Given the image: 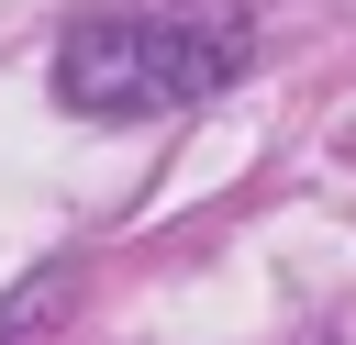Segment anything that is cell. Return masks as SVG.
Returning a JSON list of instances; mask_svg holds the SVG:
<instances>
[{
	"mask_svg": "<svg viewBox=\"0 0 356 345\" xmlns=\"http://www.w3.org/2000/svg\"><path fill=\"white\" fill-rule=\"evenodd\" d=\"M245 56H256V33L234 0H122L56 45V100L89 122H156V111L234 89Z\"/></svg>",
	"mask_w": 356,
	"mask_h": 345,
	"instance_id": "obj_1",
	"label": "cell"
},
{
	"mask_svg": "<svg viewBox=\"0 0 356 345\" xmlns=\"http://www.w3.org/2000/svg\"><path fill=\"white\" fill-rule=\"evenodd\" d=\"M0 345H22V312H0Z\"/></svg>",
	"mask_w": 356,
	"mask_h": 345,
	"instance_id": "obj_2",
	"label": "cell"
}]
</instances>
